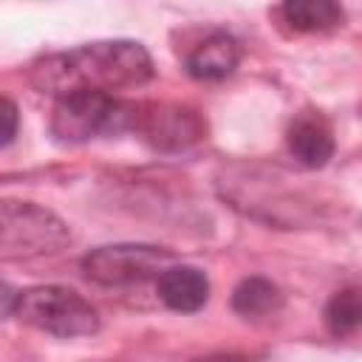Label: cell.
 <instances>
[{"label":"cell","mask_w":362,"mask_h":362,"mask_svg":"<svg viewBox=\"0 0 362 362\" xmlns=\"http://www.w3.org/2000/svg\"><path fill=\"white\" fill-rule=\"evenodd\" d=\"M229 303H232V311L240 314L243 320H263L283 308V294L269 277L252 274V277H243L232 288Z\"/></svg>","instance_id":"obj_11"},{"label":"cell","mask_w":362,"mask_h":362,"mask_svg":"<svg viewBox=\"0 0 362 362\" xmlns=\"http://www.w3.org/2000/svg\"><path fill=\"white\" fill-rule=\"evenodd\" d=\"M14 136H17V105L8 96H3V139H0V144L8 147L14 141Z\"/></svg>","instance_id":"obj_13"},{"label":"cell","mask_w":362,"mask_h":362,"mask_svg":"<svg viewBox=\"0 0 362 362\" xmlns=\"http://www.w3.org/2000/svg\"><path fill=\"white\" fill-rule=\"evenodd\" d=\"M133 133L141 136L150 147L175 153L198 144L206 136V122L198 110L170 102H139Z\"/></svg>","instance_id":"obj_6"},{"label":"cell","mask_w":362,"mask_h":362,"mask_svg":"<svg viewBox=\"0 0 362 362\" xmlns=\"http://www.w3.org/2000/svg\"><path fill=\"white\" fill-rule=\"evenodd\" d=\"M153 57L136 40H96L31 62V85L54 99L79 90H130L153 79Z\"/></svg>","instance_id":"obj_1"},{"label":"cell","mask_w":362,"mask_h":362,"mask_svg":"<svg viewBox=\"0 0 362 362\" xmlns=\"http://www.w3.org/2000/svg\"><path fill=\"white\" fill-rule=\"evenodd\" d=\"M173 252L150 243H113L99 246L82 257V274L105 288H124L144 283L150 277L158 280L164 269L173 266Z\"/></svg>","instance_id":"obj_5"},{"label":"cell","mask_w":362,"mask_h":362,"mask_svg":"<svg viewBox=\"0 0 362 362\" xmlns=\"http://www.w3.org/2000/svg\"><path fill=\"white\" fill-rule=\"evenodd\" d=\"M68 240L71 232L65 221H59L51 209L11 198L0 204V257L6 263L57 255Z\"/></svg>","instance_id":"obj_4"},{"label":"cell","mask_w":362,"mask_h":362,"mask_svg":"<svg viewBox=\"0 0 362 362\" xmlns=\"http://www.w3.org/2000/svg\"><path fill=\"white\" fill-rule=\"evenodd\" d=\"M139 102L102 90H79L57 99L51 110V136L59 144H85L96 136L133 133Z\"/></svg>","instance_id":"obj_3"},{"label":"cell","mask_w":362,"mask_h":362,"mask_svg":"<svg viewBox=\"0 0 362 362\" xmlns=\"http://www.w3.org/2000/svg\"><path fill=\"white\" fill-rule=\"evenodd\" d=\"M286 144H288V153L294 156V161L308 167V170L325 167L334 156V147H337L334 130L320 110H300L288 122Z\"/></svg>","instance_id":"obj_7"},{"label":"cell","mask_w":362,"mask_h":362,"mask_svg":"<svg viewBox=\"0 0 362 362\" xmlns=\"http://www.w3.org/2000/svg\"><path fill=\"white\" fill-rule=\"evenodd\" d=\"M156 294L158 300L178 314H195L206 305L209 300V280L201 269L187 266V263H173L164 269L156 280Z\"/></svg>","instance_id":"obj_9"},{"label":"cell","mask_w":362,"mask_h":362,"mask_svg":"<svg viewBox=\"0 0 362 362\" xmlns=\"http://www.w3.org/2000/svg\"><path fill=\"white\" fill-rule=\"evenodd\" d=\"M240 62V45L238 40L229 34V31H209L204 40H198L187 57H184V71L192 76V79H201V82H218V79H226L229 74H235Z\"/></svg>","instance_id":"obj_8"},{"label":"cell","mask_w":362,"mask_h":362,"mask_svg":"<svg viewBox=\"0 0 362 362\" xmlns=\"http://www.w3.org/2000/svg\"><path fill=\"white\" fill-rule=\"evenodd\" d=\"M322 322L331 337H348L362 328V288L348 286L334 291L322 308Z\"/></svg>","instance_id":"obj_12"},{"label":"cell","mask_w":362,"mask_h":362,"mask_svg":"<svg viewBox=\"0 0 362 362\" xmlns=\"http://www.w3.org/2000/svg\"><path fill=\"white\" fill-rule=\"evenodd\" d=\"M189 362H255L246 354H206V356H195Z\"/></svg>","instance_id":"obj_14"},{"label":"cell","mask_w":362,"mask_h":362,"mask_svg":"<svg viewBox=\"0 0 362 362\" xmlns=\"http://www.w3.org/2000/svg\"><path fill=\"white\" fill-rule=\"evenodd\" d=\"M6 314L59 339L93 337L102 325L99 311L79 291L65 286H31L17 294L6 288Z\"/></svg>","instance_id":"obj_2"},{"label":"cell","mask_w":362,"mask_h":362,"mask_svg":"<svg viewBox=\"0 0 362 362\" xmlns=\"http://www.w3.org/2000/svg\"><path fill=\"white\" fill-rule=\"evenodd\" d=\"M283 23L297 34H320L342 25L345 11L339 3L331 0H288L280 8Z\"/></svg>","instance_id":"obj_10"}]
</instances>
